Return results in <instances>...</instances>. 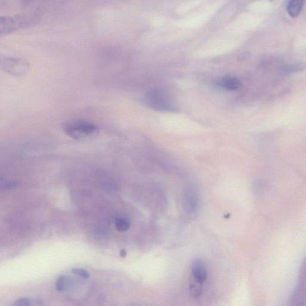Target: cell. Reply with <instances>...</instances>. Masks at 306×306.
<instances>
[{"mask_svg":"<svg viewBox=\"0 0 306 306\" xmlns=\"http://www.w3.org/2000/svg\"><path fill=\"white\" fill-rule=\"evenodd\" d=\"M39 19V16L35 14L0 16V36L29 28L37 24Z\"/></svg>","mask_w":306,"mask_h":306,"instance_id":"1","label":"cell"},{"mask_svg":"<svg viewBox=\"0 0 306 306\" xmlns=\"http://www.w3.org/2000/svg\"><path fill=\"white\" fill-rule=\"evenodd\" d=\"M144 102L150 109L159 112H174L178 110L170 94L160 89H153L148 92Z\"/></svg>","mask_w":306,"mask_h":306,"instance_id":"2","label":"cell"},{"mask_svg":"<svg viewBox=\"0 0 306 306\" xmlns=\"http://www.w3.org/2000/svg\"><path fill=\"white\" fill-rule=\"evenodd\" d=\"M65 132L75 140H85L95 136L97 132L95 124L84 120H75L63 127Z\"/></svg>","mask_w":306,"mask_h":306,"instance_id":"3","label":"cell"},{"mask_svg":"<svg viewBox=\"0 0 306 306\" xmlns=\"http://www.w3.org/2000/svg\"><path fill=\"white\" fill-rule=\"evenodd\" d=\"M0 69L9 75L22 76L29 72V63L18 57L0 56Z\"/></svg>","mask_w":306,"mask_h":306,"instance_id":"4","label":"cell"},{"mask_svg":"<svg viewBox=\"0 0 306 306\" xmlns=\"http://www.w3.org/2000/svg\"><path fill=\"white\" fill-rule=\"evenodd\" d=\"M182 204L186 213L194 214L197 213L199 208V195L196 187L189 185L185 188Z\"/></svg>","mask_w":306,"mask_h":306,"instance_id":"5","label":"cell"},{"mask_svg":"<svg viewBox=\"0 0 306 306\" xmlns=\"http://www.w3.org/2000/svg\"><path fill=\"white\" fill-rule=\"evenodd\" d=\"M191 277L201 284L206 281L208 272L204 262L200 259H196L191 265Z\"/></svg>","mask_w":306,"mask_h":306,"instance_id":"6","label":"cell"},{"mask_svg":"<svg viewBox=\"0 0 306 306\" xmlns=\"http://www.w3.org/2000/svg\"><path fill=\"white\" fill-rule=\"evenodd\" d=\"M219 85L229 90H236L241 88L242 86V82L240 79L236 77L227 76L222 78L219 82Z\"/></svg>","mask_w":306,"mask_h":306,"instance_id":"7","label":"cell"},{"mask_svg":"<svg viewBox=\"0 0 306 306\" xmlns=\"http://www.w3.org/2000/svg\"><path fill=\"white\" fill-rule=\"evenodd\" d=\"M202 284L197 281L192 277H190L189 283V290L190 294L194 298H197L200 297L202 293L203 287Z\"/></svg>","mask_w":306,"mask_h":306,"instance_id":"8","label":"cell"},{"mask_svg":"<svg viewBox=\"0 0 306 306\" xmlns=\"http://www.w3.org/2000/svg\"><path fill=\"white\" fill-rule=\"evenodd\" d=\"M302 6H303V2L301 0H292L290 2L287 7L289 15L295 18L300 14Z\"/></svg>","mask_w":306,"mask_h":306,"instance_id":"9","label":"cell"},{"mask_svg":"<svg viewBox=\"0 0 306 306\" xmlns=\"http://www.w3.org/2000/svg\"><path fill=\"white\" fill-rule=\"evenodd\" d=\"M70 284V280L68 278L65 276H60L56 282V288L59 291H63L68 288Z\"/></svg>","mask_w":306,"mask_h":306,"instance_id":"10","label":"cell"},{"mask_svg":"<svg viewBox=\"0 0 306 306\" xmlns=\"http://www.w3.org/2000/svg\"><path fill=\"white\" fill-rule=\"evenodd\" d=\"M116 229L120 232H125L129 230L130 224L128 221L123 218H118L115 221Z\"/></svg>","mask_w":306,"mask_h":306,"instance_id":"11","label":"cell"},{"mask_svg":"<svg viewBox=\"0 0 306 306\" xmlns=\"http://www.w3.org/2000/svg\"><path fill=\"white\" fill-rule=\"evenodd\" d=\"M73 273L84 278H89L90 277L89 272L83 268H74L72 270Z\"/></svg>","mask_w":306,"mask_h":306,"instance_id":"12","label":"cell"},{"mask_svg":"<svg viewBox=\"0 0 306 306\" xmlns=\"http://www.w3.org/2000/svg\"><path fill=\"white\" fill-rule=\"evenodd\" d=\"M12 306H31V305L28 298H21L13 302Z\"/></svg>","mask_w":306,"mask_h":306,"instance_id":"13","label":"cell"},{"mask_svg":"<svg viewBox=\"0 0 306 306\" xmlns=\"http://www.w3.org/2000/svg\"><path fill=\"white\" fill-rule=\"evenodd\" d=\"M294 306H304V298L300 290L297 291L295 296Z\"/></svg>","mask_w":306,"mask_h":306,"instance_id":"14","label":"cell"},{"mask_svg":"<svg viewBox=\"0 0 306 306\" xmlns=\"http://www.w3.org/2000/svg\"><path fill=\"white\" fill-rule=\"evenodd\" d=\"M302 68V64H297V65H292L290 67H288V70H287V72H296V71L299 70H301V69Z\"/></svg>","mask_w":306,"mask_h":306,"instance_id":"15","label":"cell"},{"mask_svg":"<svg viewBox=\"0 0 306 306\" xmlns=\"http://www.w3.org/2000/svg\"><path fill=\"white\" fill-rule=\"evenodd\" d=\"M127 253L126 250H123L120 251V257L122 258L126 257Z\"/></svg>","mask_w":306,"mask_h":306,"instance_id":"16","label":"cell"}]
</instances>
